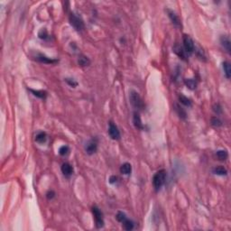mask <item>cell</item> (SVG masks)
I'll list each match as a JSON object with an SVG mask.
<instances>
[{"instance_id":"6da1fadb","label":"cell","mask_w":231,"mask_h":231,"mask_svg":"<svg viewBox=\"0 0 231 231\" xmlns=\"http://www.w3.org/2000/svg\"><path fill=\"white\" fill-rule=\"evenodd\" d=\"M165 180H166V172L165 170H160L158 171L153 177V185L154 188L156 192H158L161 188L163 186V184L165 183Z\"/></svg>"},{"instance_id":"7a4b0ae2","label":"cell","mask_w":231,"mask_h":231,"mask_svg":"<svg viewBox=\"0 0 231 231\" xmlns=\"http://www.w3.org/2000/svg\"><path fill=\"white\" fill-rule=\"evenodd\" d=\"M69 21H70V24H71V26L76 31L80 32V31H83L85 29V24H84L83 20L80 17H78L76 14L71 13L70 16H69Z\"/></svg>"},{"instance_id":"3957f363","label":"cell","mask_w":231,"mask_h":231,"mask_svg":"<svg viewBox=\"0 0 231 231\" xmlns=\"http://www.w3.org/2000/svg\"><path fill=\"white\" fill-rule=\"evenodd\" d=\"M129 100H130V103L132 104V106L135 108H136V109H143V107H144V104L143 102L140 95L135 90H132L130 92Z\"/></svg>"},{"instance_id":"277c9868","label":"cell","mask_w":231,"mask_h":231,"mask_svg":"<svg viewBox=\"0 0 231 231\" xmlns=\"http://www.w3.org/2000/svg\"><path fill=\"white\" fill-rule=\"evenodd\" d=\"M92 213H93V216H94L96 228L97 229L103 228L104 227V218H103L102 211L97 206H94V207H92Z\"/></svg>"},{"instance_id":"5b68a950","label":"cell","mask_w":231,"mask_h":231,"mask_svg":"<svg viewBox=\"0 0 231 231\" xmlns=\"http://www.w3.org/2000/svg\"><path fill=\"white\" fill-rule=\"evenodd\" d=\"M182 41H183L184 51L186 52V54H192L194 52L195 45H194V42L192 39V37L188 35H183Z\"/></svg>"},{"instance_id":"8992f818","label":"cell","mask_w":231,"mask_h":231,"mask_svg":"<svg viewBox=\"0 0 231 231\" xmlns=\"http://www.w3.org/2000/svg\"><path fill=\"white\" fill-rule=\"evenodd\" d=\"M32 57H33L34 60H35L39 62H42V63H45V64H55V63H57L59 61L56 59L49 58V57L43 55V54H39V53H36L35 55H32Z\"/></svg>"},{"instance_id":"52a82bcc","label":"cell","mask_w":231,"mask_h":231,"mask_svg":"<svg viewBox=\"0 0 231 231\" xmlns=\"http://www.w3.org/2000/svg\"><path fill=\"white\" fill-rule=\"evenodd\" d=\"M108 135L110 136L111 139L113 140H119L121 136H120V132L117 128V126L114 124L112 121H110L108 123Z\"/></svg>"},{"instance_id":"ba28073f","label":"cell","mask_w":231,"mask_h":231,"mask_svg":"<svg viewBox=\"0 0 231 231\" xmlns=\"http://www.w3.org/2000/svg\"><path fill=\"white\" fill-rule=\"evenodd\" d=\"M98 150V139L92 138L85 144V151L89 155H94Z\"/></svg>"},{"instance_id":"9c48e42d","label":"cell","mask_w":231,"mask_h":231,"mask_svg":"<svg viewBox=\"0 0 231 231\" xmlns=\"http://www.w3.org/2000/svg\"><path fill=\"white\" fill-rule=\"evenodd\" d=\"M166 12H167V15H168V17H169V18H170V20L172 21L173 24L174 26L178 27V28L181 27V20H180V18H179V17H178V15H176V13H175V12H173V10L169 9V8H167V9H166Z\"/></svg>"},{"instance_id":"30bf717a","label":"cell","mask_w":231,"mask_h":231,"mask_svg":"<svg viewBox=\"0 0 231 231\" xmlns=\"http://www.w3.org/2000/svg\"><path fill=\"white\" fill-rule=\"evenodd\" d=\"M61 170L62 174L66 178H70L73 174V167L69 162L62 163V165L61 167Z\"/></svg>"},{"instance_id":"8fae6325","label":"cell","mask_w":231,"mask_h":231,"mask_svg":"<svg viewBox=\"0 0 231 231\" xmlns=\"http://www.w3.org/2000/svg\"><path fill=\"white\" fill-rule=\"evenodd\" d=\"M220 43L221 45L224 47V49L229 53L230 54L231 52V43H230V39L229 37L227 35H222L220 37Z\"/></svg>"},{"instance_id":"7c38bea8","label":"cell","mask_w":231,"mask_h":231,"mask_svg":"<svg viewBox=\"0 0 231 231\" xmlns=\"http://www.w3.org/2000/svg\"><path fill=\"white\" fill-rule=\"evenodd\" d=\"M133 123H134V125L136 126V128H137V129H139V130H142L143 128L142 120H141V117H140V115H139L138 112H135V113H134Z\"/></svg>"},{"instance_id":"4fadbf2b","label":"cell","mask_w":231,"mask_h":231,"mask_svg":"<svg viewBox=\"0 0 231 231\" xmlns=\"http://www.w3.org/2000/svg\"><path fill=\"white\" fill-rule=\"evenodd\" d=\"M120 173L124 175H129L132 173V165L128 162H125L120 166Z\"/></svg>"},{"instance_id":"5bb4252c","label":"cell","mask_w":231,"mask_h":231,"mask_svg":"<svg viewBox=\"0 0 231 231\" xmlns=\"http://www.w3.org/2000/svg\"><path fill=\"white\" fill-rule=\"evenodd\" d=\"M46 141H47V135H46V133H45V132L41 131V132H39V133H37V134H36V136H35L36 143H38L42 144V143H44Z\"/></svg>"},{"instance_id":"9a60e30c","label":"cell","mask_w":231,"mask_h":231,"mask_svg":"<svg viewBox=\"0 0 231 231\" xmlns=\"http://www.w3.org/2000/svg\"><path fill=\"white\" fill-rule=\"evenodd\" d=\"M173 52L177 54L180 58H181L182 60H186V52L184 51V49H183L181 46L176 44V45L173 47Z\"/></svg>"},{"instance_id":"2e32d148","label":"cell","mask_w":231,"mask_h":231,"mask_svg":"<svg viewBox=\"0 0 231 231\" xmlns=\"http://www.w3.org/2000/svg\"><path fill=\"white\" fill-rule=\"evenodd\" d=\"M213 173L217 175H219V176H224V175H227L228 174V170L222 166V165H218V166H216L213 169Z\"/></svg>"},{"instance_id":"e0dca14e","label":"cell","mask_w":231,"mask_h":231,"mask_svg":"<svg viewBox=\"0 0 231 231\" xmlns=\"http://www.w3.org/2000/svg\"><path fill=\"white\" fill-rule=\"evenodd\" d=\"M78 63L80 67H86L90 64V60L85 55H80L78 59Z\"/></svg>"},{"instance_id":"ac0fdd59","label":"cell","mask_w":231,"mask_h":231,"mask_svg":"<svg viewBox=\"0 0 231 231\" xmlns=\"http://www.w3.org/2000/svg\"><path fill=\"white\" fill-rule=\"evenodd\" d=\"M29 90L33 93V95H34V96H35V97L39 98V99H46V97H47V92H46V91H44V90H35V89H30Z\"/></svg>"},{"instance_id":"d6986e66","label":"cell","mask_w":231,"mask_h":231,"mask_svg":"<svg viewBox=\"0 0 231 231\" xmlns=\"http://www.w3.org/2000/svg\"><path fill=\"white\" fill-rule=\"evenodd\" d=\"M223 70H224V73L227 79H230L231 77V65L229 61H224L223 62Z\"/></svg>"},{"instance_id":"ffe728a7","label":"cell","mask_w":231,"mask_h":231,"mask_svg":"<svg viewBox=\"0 0 231 231\" xmlns=\"http://www.w3.org/2000/svg\"><path fill=\"white\" fill-rule=\"evenodd\" d=\"M216 156L219 161H225L228 159L229 154L226 150H218L216 153Z\"/></svg>"},{"instance_id":"44dd1931","label":"cell","mask_w":231,"mask_h":231,"mask_svg":"<svg viewBox=\"0 0 231 231\" xmlns=\"http://www.w3.org/2000/svg\"><path fill=\"white\" fill-rule=\"evenodd\" d=\"M122 224H123V229L127 231L132 230L134 229V227H135V223L129 218H126L124 222H122Z\"/></svg>"},{"instance_id":"7402d4cb","label":"cell","mask_w":231,"mask_h":231,"mask_svg":"<svg viewBox=\"0 0 231 231\" xmlns=\"http://www.w3.org/2000/svg\"><path fill=\"white\" fill-rule=\"evenodd\" d=\"M184 83L187 86V88H189V89H192V90L195 89L197 88V85H198L197 81H196L195 80H193V79H186L184 80Z\"/></svg>"},{"instance_id":"603a6c76","label":"cell","mask_w":231,"mask_h":231,"mask_svg":"<svg viewBox=\"0 0 231 231\" xmlns=\"http://www.w3.org/2000/svg\"><path fill=\"white\" fill-rule=\"evenodd\" d=\"M179 100H180V102L182 104V105H184V106H186V107H192V100L190 99H188L187 97H185L184 95H180L179 96Z\"/></svg>"},{"instance_id":"cb8c5ba5","label":"cell","mask_w":231,"mask_h":231,"mask_svg":"<svg viewBox=\"0 0 231 231\" xmlns=\"http://www.w3.org/2000/svg\"><path fill=\"white\" fill-rule=\"evenodd\" d=\"M175 110H176V112H177L178 116L181 118V119H185L186 118V112H185V110L182 108L181 107H180L179 105H175Z\"/></svg>"},{"instance_id":"d4e9b609","label":"cell","mask_w":231,"mask_h":231,"mask_svg":"<svg viewBox=\"0 0 231 231\" xmlns=\"http://www.w3.org/2000/svg\"><path fill=\"white\" fill-rule=\"evenodd\" d=\"M69 153H70V147L68 145H62L59 149V154L61 156H66L69 155Z\"/></svg>"},{"instance_id":"484cf974","label":"cell","mask_w":231,"mask_h":231,"mask_svg":"<svg viewBox=\"0 0 231 231\" xmlns=\"http://www.w3.org/2000/svg\"><path fill=\"white\" fill-rule=\"evenodd\" d=\"M211 125L213 126H216V127H219V126L222 125V121L218 117H214L211 118Z\"/></svg>"},{"instance_id":"4316f807","label":"cell","mask_w":231,"mask_h":231,"mask_svg":"<svg viewBox=\"0 0 231 231\" xmlns=\"http://www.w3.org/2000/svg\"><path fill=\"white\" fill-rule=\"evenodd\" d=\"M116 218H117V221H119V222H121V223H122V222H124L125 220L127 218L126 215H125L123 211H118V212L117 213Z\"/></svg>"},{"instance_id":"83f0119b","label":"cell","mask_w":231,"mask_h":231,"mask_svg":"<svg viewBox=\"0 0 231 231\" xmlns=\"http://www.w3.org/2000/svg\"><path fill=\"white\" fill-rule=\"evenodd\" d=\"M65 81L67 82V84L71 87V88H76L78 86V82L76 80H74L73 79H70V78H66L65 79Z\"/></svg>"},{"instance_id":"f1b7e54d","label":"cell","mask_w":231,"mask_h":231,"mask_svg":"<svg viewBox=\"0 0 231 231\" xmlns=\"http://www.w3.org/2000/svg\"><path fill=\"white\" fill-rule=\"evenodd\" d=\"M38 36H39V38L42 39V40H46L49 35H48V33H47L46 29H42V30L39 32Z\"/></svg>"},{"instance_id":"f546056e","label":"cell","mask_w":231,"mask_h":231,"mask_svg":"<svg viewBox=\"0 0 231 231\" xmlns=\"http://www.w3.org/2000/svg\"><path fill=\"white\" fill-rule=\"evenodd\" d=\"M213 111L215 113H217V115H219L222 113V107L218 103V104H215L213 106Z\"/></svg>"},{"instance_id":"4dcf8cb0","label":"cell","mask_w":231,"mask_h":231,"mask_svg":"<svg viewBox=\"0 0 231 231\" xmlns=\"http://www.w3.org/2000/svg\"><path fill=\"white\" fill-rule=\"evenodd\" d=\"M46 197L48 199H53L54 197H55V192L54 191H49L47 193H46Z\"/></svg>"},{"instance_id":"1f68e13d","label":"cell","mask_w":231,"mask_h":231,"mask_svg":"<svg viewBox=\"0 0 231 231\" xmlns=\"http://www.w3.org/2000/svg\"><path fill=\"white\" fill-rule=\"evenodd\" d=\"M117 181V176H115V175L110 176V178H109V183H111V184H115Z\"/></svg>"}]
</instances>
